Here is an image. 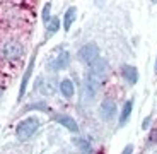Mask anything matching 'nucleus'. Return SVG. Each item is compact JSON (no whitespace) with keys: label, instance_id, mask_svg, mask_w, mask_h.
I'll return each instance as SVG.
<instances>
[{"label":"nucleus","instance_id":"f257e3e1","mask_svg":"<svg viewBox=\"0 0 157 154\" xmlns=\"http://www.w3.org/2000/svg\"><path fill=\"white\" fill-rule=\"evenodd\" d=\"M39 128V120L36 116H28V118L21 120L16 127V135L19 140H28L29 137L36 134V130Z\"/></svg>","mask_w":157,"mask_h":154},{"label":"nucleus","instance_id":"f03ea898","mask_svg":"<svg viewBox=\"0 0 157 154\" xmlns=\"http://www.w3.org/2000/svg\"><path fill=\"white\" fill-rule=\"evenodd\" d=\"M108 70H109L108 62L104 58H101V57H99L94 63H90L87 77H89L90 81H94L96 84L102 86V82H104V81H106V77H108Z\"/></svg>","mask_w":157,"mask_h":154},{"label":"nucleus","instance_id":"7ed1b4c3","mask_svg":"<svg viewBox=\"0 0 157 154\" xmlns=\"http://www.w3.org/2000/svg\"><path fill=\"white\" fill-rule=\"evenodd\" d=\"M77 57H78V60L80 62H84V63H94L96 60L99 58V46L96 43H87V45H84L80 50H78V53H77Z\"/></svg>","mask_w":157,"mask_h":154},{"label":"nucleus","instance_id":"20e7f679","mask_svg":"<svg viewBox=\"0 0 157 154\" xmlns=\"http://www.w3.org/2000/svg\"><path fill=\"white\" fill-rule=\"evenodd\" d=\"M24 53V48L17 41H7L4 45V57L7 60H19Z\"/></svg>","mask_w":157,"mask_h":154},{"label":"nucleus","instance_id":"39448f33","mask_svg":"<svg viewBox=\"0 0 157 154\" xmlns=\"http://www.w3.org/2000/svg\"><path fill=\"white\" fill-rule=\"evenodd\" d=\"M99 115H101L102 120L114 118V115H116V103H114V99H111V98L104 99L101 103V106H99Z\"/></svg>","mask_w":157,"mask_h":154},{"label":"nucleus","instance_id":"423d86ee","mask_svg":"<svg viewBox=\"0 0 157 154\" xmlns=\"http://www.w3.org/2000/svg\"><path fill=\"white\" fill-rule=\"evenodd\" d=\"M68 63H70V53L68 51H60L58 55L50 62V69H53V70H63V69L68 67Z\"/></svg>","mask_w":157,"mask_h":154},{"label":"nucleus","instance_id":"0eeeda50","mask_svg":"<svg viewBox=\"0 0 157 154\" xmlns=\"http://www.w3.org/2000/svg\"><path fill=\"white\" fill-rule=\"evenodd\" d=\"M55 120L60 123V125H63L65 128H68L70 132H75L77 134L78 132V125L77 122H75L72 116H68V115H55Z\"/></svg>","mask_w":157,"mask_h":154},{"label":"nucleus","instance_id":"6e6552de","mask_svg":"<svg viewBox=\"0 0 157 154\" xmlns=\"http://www.w3.org/2000/svg\"><path fill=\"white\" fill-rule=\"evenodd\" d=\"M121 75L128 84H137V81H138V70L133 67V65H123L121 67Z\"/></svg>","mask_w":157,"mask_h":154},{"label":"nucleus","instance_id":"1a4fd4ad","mask_svg":"<svg viewBox=\"0 0 157 154\" xmlns=\"http://www.w3.org/2000/svg\"><path fill=\"white\" fill-rule=\"evenodd\" d=\"M99 84H96L94 81H90L89 77H86V84H84V96H87V99H92L99 91Z\"/></svg>","mask_w":157,"mask_h":154},{"label":"nucleus","instance_id":"9d476101","mask_svg":"<svg viewBox=\"0 0 157 154\" xmlns=\"http://www.w3.org/2000/svg\"><path fill=\"white\" fill-rule=\"evenodd\" d=\"M60 93H62L63 98H72L75 93V87H74V82H72L70 79H63L62 82H60Z\"/></svg>","mask_w":157,"mask_h":154},{"label":"nucleus","instance_id":"9b49d317","mask_svg":"<svg viewBox=\"0 0 157 154\" xmlns=\"http://www.w3.org/2000/svg\"><path fill=\"white\" fill-rule=\"evenodd\" d=\"M33 69H34V57L31 58L28 70H26V74H24V77H22V82H21V91H19V99L22 98V96H24V93H26V87H28L29 77H31V74H33Z\"/></svg>","mask_w":157,"mask_h":154},{"label":"nucleus","instance_id":"f8f14e48","mask_svg":"<svg viewBox=\"0 0 157 154\" xmlns=\"http://www.w3.org/2000/svg\"><path fill=\"white\" fill-rule=\"evenodd\" d=\"M75 14H77V9L75 7H68L67 9L65 17H63V28H65V31H68V29L72 28V24H74V21H75Z\"/></svg>","mask_w":157,"mask_h":154},{"label":"nucleus","instance_id":"ddd939ff","mask_svg":"<svg viewBox=\"0 0 157 154\" xmlns=\"http://www.w3.org/2000/svg\"><path fill=\"white\" fill-rule=\"evenodd\" d=\"M132 108H133V101L128 99V101L123 105V110H121V115H120V125H125L128 122L130 115H132Z\"/></svg>","mask_w":157,"mask_h":154},{"label":"nucleus","instance_id":"4468645a","mask_svg":"<svg viewBox=\"0 0 157 154\" xmlns=\"http://www.w3.org/2000/svg\"><path fill=\"white\" fill-rule=\"evenodd\" d=\"M39 89H41V93H43V94H53V93H55V89H56L55 81H53V79H44Z\"/></svg>","mask_w":157,"mask_h":154},{"label":"nucleus","instance_id":"2eb2a0df","mask_svg":"<svg viewBox=\"0 0 157 154\" xmlns=\"http://www.w3.org/2000/svg\"><path fill=\"white\" fill-rule=\"evenodd\" d=\"M46 29H48V31H46V38H50L51 34H55V33L60 29V19H58V17H53V19H50Z\"/></svg>","mask_w":157,"mask_h":154},{"label":"nucleus","instance_id":"dca6fc26","mask_svg":"<svg viewBox=\"0 0 157 154\" xmlns=\"http://www.w3.org/2000/svg\"><path fill=\"white\" fill-rule=\"evenodd\" d=\"M75 144H77L80 149H82V152H86V154H89V152H92V147H90V144L87 142L86 139H75L74 140Z\"/></svg>","mask_w":157,"mask_h":154},{"label":"nucleus","instance_id":"f3484780","mask_svg":"<svg viewBox=\"0 0 157 154\" xmlns=\"http://www.w3.org/2000/svg\"><path fill=\"white\" fill-rule=\"evenodd\" d=\"M50 9H51V4H46L43 9V21L44 22H50Z\"/></svg>","mask_w":157,"mask_h":154},{"label":"nucleus","instance_id":"a211bd4d","mask_svg":"<svg viewBox=\"0 0 157 154\" xmlns=\"http://www.w3.org/2000/svg\"><path fill=\"white\" fill-rule=\"evenodd\" d=\"M133 152V146H132V144H128V146L125 147V149H123V152L121 154H132Z\"/></svg>","mask_w":157,"mask_h":154},{"label":"nucleus","instance_id":"6ab92c4d","mask_svg":"<svg viewBox=\"0 0 157 154\" xmlns=\"http://www.w3.org/2000/svg\"><path fill=\"white\" fill-rule=\"evenodd\" d=\"M149 123H150V116H147L144 120V123H142V128H149Z\"/></svg>","mask_w":157,"mask_h":154},{"label":"nucleus","instance_id":"aec40b11","mask_svg":"<svg viewBox=\"0 0 157 154\" xmlns=\"http://www.w3.org/2000/svg\"><path fill=\"white\" fill-rule=\"evenodd\" d=\"M154 70H155V75H157V58H155V65H154Z\"/></svg>","mask_w":157,"mask_h":154},{"label":"nucleus","instance_id":"412c9836","mask_svg":"<svg viewBox=\"0 0 157 154\" xmlns=\"http://www.w3.org/2000/svg\"><path fill=\"white\" fill-rule=\"evenodd\" d=\"M154 154H157V151H155V152H154Z\"/></svg>","mask_w":157,"mask_h":154}]
</instances>
